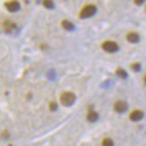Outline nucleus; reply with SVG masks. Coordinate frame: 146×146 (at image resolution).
Segmentation results:
<instances>
[{"label":"nucleus","mask_w":146,"mask_h":146,"mask_svg":"<svg viewBox=\"0 0 146 146\" xmlns=\"http://www.w3.org/2000/svg\"><path fill=\"white\" fill-rule=\"evenodd\" d=\"M116 75L119 76L120 78H127V76H128V74H127V72H125L123 69H121V68H118V69H116Z\"/></svg>","instance_id":"nucleus-12"},{"label":"nucleus","mask_w":146,"mask_h":146,"mask_svg":"<svg viewBox=\"0 0 146 146\" xmlns=\"http://www.w3.org/2000/svg\"><path fill=\"white\" fill-rule=\"evenodd\" d=\"M144 2H145V0H134V3H135L136 5H138V6L142 5Z\"/></svg>","instance_id":"nucleus-15"},{"label":"nucleus","mask_w":146,"mask_h":146,"mask_svg":"<svg viewBox=\"0 0 146 146\" xmlns=\"http://www.w3.org/2000/svg\"><path fill=\"white\" fill-rule=\"evenodd\" d=\"M143 112L140 110H134L130 113V119L133 120V121H138V120L143 118Z\"/></svg>","instance_id":"nucleus-7"},{"label":"nucleus","mask_w":146,"mask_h":146,"mask_svg":"<svg viewBox=\"0 0 146 146\" xmlns=\"http://www.w3.org/2000/svg\"><path fill=\"white\" fill-rule=\"evenodd\" d=\"M4 6H5V8L9 13H17V11H19L20 8H21V4H20V2L17 1V0L7 1V2L4 3Z\"/></svg>","instance_id":"nucleus-4"},{"label":"nucleus","mask_w":146,"mask_h":146,"mask_svg":"<svg viewBox=\"0 0 146 146\" xmlns=\"http://www.w3.org/2000/svg\"><path fill=\"white\" fill-rule=\"evenodd\" d=\"M128 106H127V103L123 101H117L114 103V110L118 113H123L127 110Z\"/></svg>","instance_id":"nucleus-6"},{"label":"nucleus","mask_w":146,"mask_h":146,"mask_svg":"<svg viewBox=\"0 0 146 146\" xmlns=\"http://www.w3.org/2000/svg\"><path fill=\"white\" fill-rule=\"evenodd\" d=\"M127 40L131 43H136L140 40V36H139L138 33L136 32H130V33L127 34Z\"/></svg>","instance_id":"nucleus-8"},{"label":"nucleus","mask_w":146,"mask_h":146,"mask_svg":"<svg viewBox=\"0 0 146 146\" xmlns=\"http://www.w3.org/2000/svg\"><path fill=\"white\" fill-rule=\"evenodd\" d=\"M75 95L71 92H64L60 96V102L64 106H71L75 102Z\"/></svg>","instance_id":"nucleus-2"},{"label":"nucleus","mask_w":146,"mask_h":146,"mask_svg":"<svg viewBox=\"0 0 146 146\" xmlns=\"http://www.w3.org/2000/svg\"><path fill=\"white\" fill-rule=\"evenodd\" d=\"M15 28H16L15 23L11 22V21H9V20H5V21L2 23V29L5 33H9V32L13 31Z\"/></svg>","instance_id":"nucleus-5"},{"label":"nucleus","mask_w":146,"mask_h":146,"mask_svg":"<svg viewBox=\"0 0 146 146\" xmlns=\"http://www.w3.org/2000/svg\"><path fill=\"white\" fill-rule=\"evenodd\" d=\"M145 11H146V9H145Z\"/></svg>","instance_id":"nucleus-17"},{"label":"nucleus","mask_w":146,"mask_h":146,"mask_svg":"<svg viewBox=\"0 0 146 146\" xmlns=\"http://www.w3.org/2000/svg\"><path fill=\"white\" fill-rule=\"evenodd\" d=\"M102 146H113V142L110 138H105L102 141Z\"/></svg>","instance_id":"nucleus-13"},{"label":"nucleus","mask_w":146,"mask_h":146,"mask_svg":"<svg viewBox=\"0 0 146 146\" xmlns=\"http://www.w3.org/2000/svg\"><path fill=\"white\" fill-rule=\"evenodd\" d=\"M61 25H62L63 29H65L67 31H73V30L75 29V26L73 25V23H71V22L68 21V20H63Z\"/></svg>","instance_id":"nucleus-9"},{"label":"nucleus","mask_w":146,"mask_h":146,"mask_svg":"<svg viewBox=\"0 0 146 146\" xmlns=\"http://www.w3.org/2000/svg\"><path fill=\"white\" fill-rule=\"evenodd\" d=\"M57 104L56 103H50V109L52 110V111H55L56 109H57Z\"/></svg>","instance_id":"nucleus-16"},{"label":"nucleus","mask_w":146,"mask_h":146,"mask_svg":"<svg viewBox=\"0 0 146 146\" xmlns=\"http://www.w3.org/2000/svg\"><path fill=\"white\" fill-rule=\"evenodd\" d=\"M140 64L139 63H133V65H132V69H133L134 71H139L140 70Z\"/></svg>","instance_id":"nucleus-14"},{"label":"nucleus","mask_w":146,"mask_h":146,"mask_svg":"<svg viewBox=\"0 0 146 146\" xmlns=\"http://www.w3.org/2000/svg\"><path fill=\"white\" fill-rule=\"evenodd\" d=\"M97 13V6L95 4H86L81 8L79 11V18L80 19H89L95 16Z\"/></svg>","instance_id":"nucleus-1"},{"label":"nucleus","mask_w":146,"mask_h":146,"mask_svg":"<svg viewBox=\"0 0 146 146\" xmlns=\"http://www.w3.org/2000/svg\"><path fill=\"white\" fill-rule=\"evenodd\" d=\"M102 48L105 50V52H109V54H113V52H116L119 50V46L115 41L112 40H106L102 43Z\"/></svg>","instance_id":"nucleus-3"},{"label":"nucleus","mask_w":146,"mask_h":146,"mask_svg":"<svg viewBox=\"0 0 146 146\" xmlns=\"http://www.w3.org/2000/svg\"><path fill=\"white\" fill-rule=\"evenodd\" d=\"M42 4L45 8H48V9H52V8L55 7V3L52 0H42Z\"/></svg>","instance_id":"nucleus-11"},{"label":"nucleus","mask_w":146,"mask_h":146,"mask_svg":"<svg viewBox=\"0 0 146 146\" xmlns=\"http://www.w3.org/2000/svg\"><path fill=\"white\" fill-rule=\"evenodd\" d=\"M86 118H88L89 121L94 123V121H96V120L98 119V113H97L96 111H94V110H91V111H89L88 115H86Z\"/></svg>","instance_id":"nucleus-10"}]
</instances>
